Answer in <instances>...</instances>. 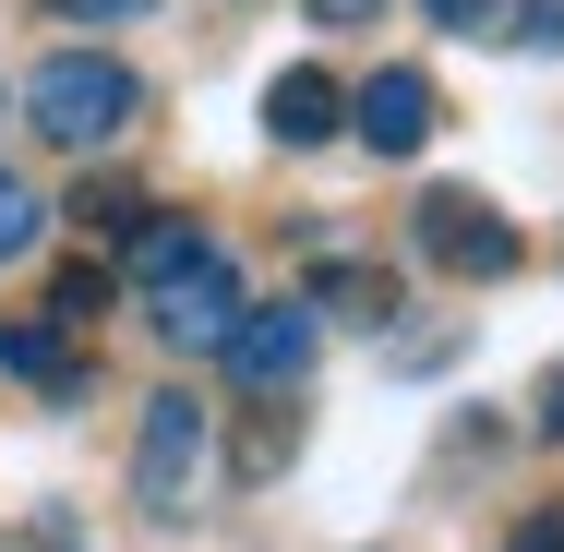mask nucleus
<instances>
[{
  "label": "nucleus",
  "mask_w": 564,
  "mask_h": 552,
  "mask_svg": "<svg viewBox=\"0 0 564 552\" xmlns=\"http://www.w3.org/2000/svg\"><path fill=\"white\" fill-rule=\"evenodd\" d=\"M205 433H217V409H205L193 385L144 397V433H132V505H144V517H193V480H205Z\"/></svg>",
  "instance_id": "f03ea898"
},
{
  "label": "nucleus",
  "mask_w": 564,
  "mask_h": 552,
  "mask_svg": "<svg viewBox=\"0 0 564 552\" xmlns=\"http://www.w3.org/2000/svg\"><path fill=\"white\" fill-rule=\"evenodd\" d=\"M421 12H433L445 36H492V24H505V0H421Z\"/></svg>",
  "instance_id": "dca6fc26"
},
{
  "label": "nucleus",
  "mask_w": 564,
  "mask_h": 552,
  "mask_svg": "<svg viewBox=\"0 0 564 552\" xmlns=\"http://www.w3.org/2000/svg\"><path fill=\"white\" fill-rule=\"evenodd\" d=\"M505 36H517L529 61H553V48H564V0H517V24H505Z\"/></svg>",
  "instance_id": "2eb2a0df"
},
{
  "label": "nucleus",
  "mask_w": 564,
  "mask_h": 552,
  "mask_svg": "<svg viewBox=\"0 0 564 552\" xmlns=\"http://www.w3.org/2000/svg\"><path fill=\"white\" fill-rule=\"evenodd\" d=\"M0 372H12V385H36V397H61V409L97 385V372L73 360V325H0Z\"/></svg>",
  "instance_id": "1a4fd4ad"
},
{
  "label": "nucleus",
  "mask_w": 564,
  "mask_h": 552,
  "mask_svg": "<svg viewBox=\"0 0 564 552\" xmlns=\"http://www.w3.org/2000/svg\"><path fill=\"white\" fill-rule=\"evenodd\" d=\"M109 313V264H61V289H48V325H97Z\"/></svg>",
  "instance_id": "f8f14e48"
},
{
  "label": "nucleus",
  "mask_w": 564,
  "mask_h": 552,
  "mask_svg": "<svg viewBox=\"0 0 564 552\" xmlns=\"http://www.w3.org/2000/svg\"><path fill=\"white\" fill-rule=\"evenodd\" d=\"M120 252H132V277L156 289V277H181V264L205 252V228H193V217H156V205H144V217L120 228Z\"/></svg>",
  "instance_id": "9d476101"
},
{
  "label": "nucleus",
  "mask_w": 564,
  "mask_h": 552,
  "mask_svg": "<svg viewBox=\"0 0 564 552\" xmlns=\"http://www.w3.org/2000/svg\"><path fill=\"white\" fill-rule=\"evenodd\" d=\"M301 313H313V325H397V313H409V301H397V264H360V252H325V264H313V277H301Z\"/></svg>",
  "instance_id": "0eeeda50"
},
{
  "label": "nucleus",
  "mask_w": 564,
  "mask_h": 552,
  "mask_svg": "<svg viewBox=\"0 0 564 552\" xmlns=\"http://www.w3.org/2000/svg\"><path fill=\"white\" fill-rule=\"evenodd\" d=\"M61 217L85 228V240H120V228L144 217V193H132V181H73V205H61Z\"/></svg>",
  "instance_id": "9b49d317"
},
{
  "label": "nucleus",
  "mask_w": 564,
  "mask_h": 552,
  "mask_svg": "<svg viewBox=\"0 0 564 552\" xmlns=\"http://www.w3.org/2000/svg\"><path fill=\"white\" fill-rule=\"evenodd\" d=\"M132 109H144V85H132V61H109V48H48V61L24 73V132L61 144V156L120 144Z\"/></svg>",
  "instance_id": "f257e3e1"
},
{
  "label": "nucleus",
  "mask_w": 564,
  "mask_h": 552,
  "mask_svg": "<svg viewBox=\"0 0 564 552\" xmlns=\"http://www.w3.org/2000/svg\"><path fill=\"white\" fill-rule=\"evenodd\" d=\"M228 325H240V277H228V252L205 240L181 277H156V336H169V348H193V360H217Z\"/></svg>",
  "instance_id": "20e7f679"
},
{
  "label": "nucleus",
  "mask_w": 564,
  "mask_h": 552,
  "mask_svg": "<svg viewBox=\"0 0 564 552\" xmlns=\"http://www.w3.org/2000/svg\"><path fill=\"white\" fill-rule=\"evenodd\" d=\"M313 24L325 36H360V24H384V0H313Z\"/></svg>",
  "instance_id": "a211bd4d"
},
{
  "label": "nucleus",
  "mask_w": 564,
  "mask_h": 552,
  "mask_svg": "<svg viewBox=\"0 0 564 552\" xmlns=\"http://www.w3.org/2000/svg\"><path fill=\"white\" fill-rule=\"evenodd\" d=\"M529 433H541V444H564V372L541 385V421H529Z\"/></svg>",
  "instance_id": "6ab92c4d"
},
{
  "label": "nucleus",
  "mask_w": 564,
  "mask_h": 552,
  "mask_svg": "<svg viewBox=\"0 0 564 552\" xmlns=\"http://www.w3.org/2000/svg\"><path fill=\"white\" fill-rule=\"evenodd\" d=\"M433 120H445V97H433V73H409V61H384V73L348 97V132H360L372 156H421Z\"/></svg>",
  "instance_id": "423d86ee"
},
{
  "label": "nucleus",
  "mask_w": 564,
  "mask_h": 552,
  "mask_svg": "<svg viewBox=\"0 0 564 552\" xmlns=\"http://www.w3.org/2000/svg\"><path fill=\"white\" fill-rule=\"evenodd\" d=\"M264 132H276L289 156H301V144H325V132H348V85H337V73H313V61H301V73H276V85H264Z\"/></svg>",
  "instance_id": "6e6552de"
},
{
  "label": "nucleus",
  "mask_w": 564,
  "mask_h": 552,
  "mask_svg": "<svg viewBox=\"0 0 564 552\" xmlns=\"http://www.w3.org/2000/svg\"><path fill=\"white\" fill-rule=\"evenodd\" d=\"M313 348H325V325H313L301 301H276V313H252V301H240V325H228V348H217V360L252 385V397H289V385L313 372Z\"/></svg>",
  "instance_id": "39448f33"
},
{
  "label": "nucleus",
  "mask_w": 564,
  "mask_h": 552,
  "mask_svg": "<svg viewBox=\"0 0 564 552\" xmlns=\"http://www.w3.org/2000/svg\"><path fill=\"white\" fill-rule=\"evenodd\" d=\"M61 24H132V12H156V0H48Z\"/></svg>",
  "instance_id": "f3484780"
},
{
  "label": "nucleus",
  "mask_w": 564,
  "mask_h": 552,
  "mask_svg": "<svg viewBox=\"0 0 564 552\" xmlns=\"http://www.w3.org/2000/svg\"><path fill=\"white\" fill-rule=\"evenodd\" d=\"M0 120H12V97H0Z\"/></svg>",
  "instance_id": "412c9836"
},
{
  "label": "nucleus",
  "mask_w": 564,
  "mask_h": 552,
  "mask_svg": "<svg viewBox=\"0 0 564 552\" xmlns=\"http://www.w3.org/2000/svg\"><path fill=\"white\" fill-rule=\"evenodd\" d=\"M289 409H264V421H252V433H240V480H276V468H289Z\"/></svg>",
  "instance_id": "4468645a"
},
{
  "label": "nucleus",
  "mask_w": 564,
  "mask_h": 552,
  "mask_svg": "<svg viewBox=\"0 0 564 552\" xmlns=\"http://www.w3.org/2000/svg\"><path fill=\"white\" fill-rule=\"evenodd\" d=\"M409 240L445 264V277H517V228H505V205L492 193H421V217H409Z\"/></svg>",
  "instance_id": "7ed1b4c3"
},
{
  "label": "nucleus",
  "mask_w": 564,
  "mask_h": 552,
  "mask_svg": "<svg viewBox=\"0 0 564 552\" xmlns=\"http://www.w3.org/2000/svg\"><path fill=\"white\" fill-rule=\"evenodd\" d=\"M36 228H48V205H36V193L0 169V264H24V252H36Z\"/></svg>",
  "instance_id": "ddd939ff"
},
{
  "label": "nucleus",
  "mask_w": 564,
  "mask_h": 552,
  "mask_svg": "<svg viewBox=\"0 0 564 552\" xmlns=\"http://www.w3.org/2000/svg\"><path fill=\"white\" fill-rule=\"evenodd\" d=\"M517 552H564V517H529V529H517Z\"/></svg>",
  "instance_id": "aec40b11"
}]
</instances>
